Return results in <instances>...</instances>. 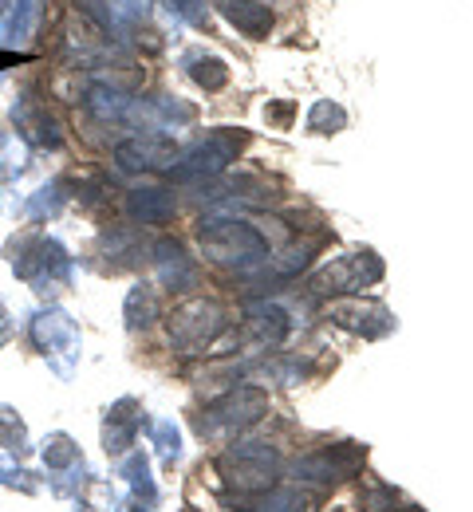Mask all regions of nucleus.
<instances>
[{
  "mask_svg": "<svg viewBox=\"0 0 473 512\" xmlns=\"http://www.w3.org/2000/svg\"><path fill=\"white\" fill-rule=\"evenodd\" d=\"M276 469H280V453L265 442H245V446L229 449L221 461L225 481L241 493V497H261L265 489L276 485Z\"/></svg>",
  "mask_w": 473,
  "mask_h": 512,
  "instance_id": "nucleus-1",
  "label": "nucleus"
},
{
  "mask_svg": "<svg viewBox=\"0 0 473 512\" xmlns=\"http://www.w3.org/2000/svg\"><path fill=\"white\" fill-rule=\"evenodd\" d=\"M363 465H367V446L339 442V446L312 449L308 457H300L292 465V473H296V481H308V485H339V481L355 477Z\"/></svg>",
  "mask_w": 473,
  "mask_h": 512,
  "instance_id": "nucleus-2",
  "label": "nucleus"
},
{
  "mask_svg": "<svg viewBox=\"0 0 473 512\" xmlns=\"http://www.w3.org/2000/svg\"><path fill=\"white\" fill-rule=\"evenodd\" d=\"M269 410V398L261 394V390H253V386H241V390H233V394H225L217 406H209L202 418V434L209 438H225V434H241V430H249L261 414Z\"/></svg>",
  "mask_w": 473,
  "mask_h": 512,
  "instance_id": "nucleus-3",
  "label": "nucleus"
},
{
  "mask_svg": "<svg viewBox=\"0 0 473 512\" xmlns=\"http://www.w3.org/2000/svg\"><path fill=\"white\" fill-rule=\"evenodd\" d=\"M249 512H308V497L296 489L272 485L261 497H249Z\"/></svg>",
  "mask_w": 473,
  "mask_h": 512,
  "instance_id": "nucleus-4",
  "label": "nucleus"
},
{
  "mask_svg": "<svg viewBox=\"0 0 473 512\" xmlns=\"http://www.w3.org/2000/svg\"><path fill=\"white\" fill-rule=\"evenodd\" d=\"M399 512H422V509H399Z\"/></svg>",
  "mask_w": 473,
  "mask_h": 512,
  "instance_id": "nucleus-5",
  "label": "nucleus"
}]
</instances>
